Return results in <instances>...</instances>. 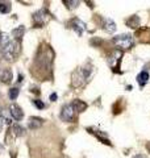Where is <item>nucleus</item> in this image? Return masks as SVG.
<instances>
[{
    "instance_id": "obj_1",
    "label": "nucleus",
    "mask_w": 150,
    "mask_h": 158,
    "mask_svg": "<svg viewBox=\"0 0 150 158\" xmlns=\"http://www.w3.org/2000/svg\"><path fill=\"white\" fill-rule=\"evenodd\" d=\"M91 73H92V67L87 65L86 67H81V69H77L74 73H73V86L74 87H81L86 83L90 77H91Z\"/></svg>"
},
{
    "instance_id": "obj_11",
    "label": "nucleus",
    "mask_w": 150,
    "mask_h": 158,
    "mask_svg": "<svg viewBox=\"0 0 150 158\" xmlns=\"http://www.w3.org/2000/svg\"><path fill=\"white\" fill-rule=\"evenodd\" d=\"M148 81H149V73L148 71H141L137 75V82H138L140 87H144L148 83Z\"/></svg>"
},
{
    "instance_id": "obj_9",
    "label": "nucleus",
    "mask_w": 150,
    "mask_h": 158,
    "mask_svg": "<svg viewBox=\"0 0 150 158\" xmlns=\"http://www.w3.org/2000/svg\"><path fill=\"white\" fill-rule=\"evenodd\" d=\"M44 124V120L41 117H31L28 121V127L31 128V129H37Z\"/></svg>"
},
{
    "instance_id": "obj_19",
    "label": "nucleus",
    "mask_w": 150,
    "mask_h": 158,
    "mask_svg": "<svg viewBox=\"0 0 150 158\" xmlns=\"http://www.w3.org/2000/svg\"><path fill=\"white\" fill-rule=\"evenodd\" d=\"M63 3L67 4V8L69 9H74V8H77L79 6V2H67V0H65Z\"/></svg>"
},
{
    "instance_id": "obj_4",
    "label": "nucleus",
    "mask_w": 150,
    "mask_h": 158,
    "mask_svg": "<svg viewBox=\"0 0 150 158\" xmlns=\"http://www.w3.org/2000/svg\"><path fill=\"white\" fill-rule=\"evenodd\" d=\"M121 58H123V52L119 50V49H116V50H113L112 54L109 56L108 65L111 66L115 71H116V69L119 67V63H120V61H121Z\"/></svg>"
},
{
    "instance_id": "obj_13",
    "label": "nucleus",
    "mask_w": 150,
    "mask_h": 158,
    "mask_svg": "<svg viewBox=\"0 0 150 158\" xmlns=\"http://www.w3.org/2000/svg\"><path fill=\"white\" fill-rule=\"evenodd\" d=\"M127 25L129 27V28H133V29H136V28H138L140 27V17L138 16H132V17H129L128 20H127Z\"/></svg>"
},
{
    "instance_id": "obj_3",
    "label": "nucleus",
    "mask_w": 150,
    "mask_h": 158,
    "mask_svg": "<svg viewBox=\"0 0 150 158\" xmlns=\"http://www.w3.org/2000/svg\"><path fill=\"white\" fill-rule=\"evenodd\" d=\"M48 20H49V12H48L46 8H42L41 11H38V12H36V13L33 15L34 25L38 27V28L44 27L45 24L48 23Z\"/></svg>"
},
{
    "instance_id": "obj_18",
    "label": "nucleus",
    "mask_w": 150,
    "mask_h": 158,
    "mask_svg": "<svg viewBox=\"0 0 150 158\" xmlns=\"http://www.w3.org/2000/svg\"><path fill=\"white\" fill-rule=\"evenodd\" d=\"M32 103H33L34 107L38 108V110H44V108H45V104L41 100H38V99H34V100H32Z\"/></svg>"
},
{
    "instance_id": "obj_21",
    "label": "nucleus",
    "mask_w": 150,
    "mask_h": 158,
    "mask_svg": "<svg viewBox=\"0 0 150 158\" xmlns=\"http://www.w3.org/2000/svg\"><path fill=\"white\" fill-rule=\"evenodd\" d=\"M57 99V94H52V95H50V100L52 102H54Z\"/></svg>"
},
{
    "instance_id": "obj_22",
    "label": "nucleus",
    "mask_w": 150,
    "mask_h": 158,
    "mask_svg": "<svg viewBox=\"0 0 150 158\" xmlns=\"http://www.w3.org/2000/svg\"><path fill=\"white\" fill-rule=\"evenodd\" d=\"M133 158H146L145 156H142V154H137V156H134Z\"/></svg>"
},
{
    "instance_id": "obj_8",
    "label": "nucleus",
    "mask_w": 150,
    "mask_h": 158,
    "mask_svg": "<svg viewBox=\"0 0 150 158\" xmlns=\"http://www.w3.org/2000/svg\"><path fill=\"white\" fill-rule=\"evenodd\" d=\"M12 79H13V75L9 69H6V70H3L0 73V81L3 83H6V85H9V83L12 82Z\"/></svg>"
},
{
    "instance_id": "obj_6",
    "label": "nucleus",
    "mask_w": 150,
    "mask_h": 158,
    "mask_svg": "<svg viewBox=\"0 0 150 158\" xmlns=\"http://www.w3.org/2000/svg\"><path fill=\"white\" fill-rule=\"evenodd\" d=\"M70 27H71V29H74L78 36H82L84 29H86V24L79 19H73L71 21H70Z\"/></svg>"
},
{
    "instance_id": "obj_23",
    "label": "nucleus",
    "mask_w": 150,
    "mask_h": 158,
    "mask_svg": "<svg viewBox=\"0 0 150 158\" xmlns=\"http://www.w3.org/2000/svg\"><path fill=\"white\" fill-rule=\"evenodd\" d=\"M17 81L19 82H23V75H21V74H19V79H17Z\"/></svg>"
},
{
    "instance_id": "obj_10",
    "label": "nucleus",
    "mask_w": 150,
    "mask_h": 158,
    "mask_svg": "<svg viewBox=\"0 0 150 158\" xmlns=\"http://www.w3.org/2000/svg\"><path fill=\"white\" fill-rule=\"evenodd\" d=\"M103 28H104V31H106V32L113 33L115 31H116V24H115L113 20L107 19L106 21H104V24H103Z\"/></svg>"
},
{
    "instance_id": "obj_24",
    "label": "nucleus",
    "mask_w": 150,
    "mask_h": 158,
    "mask_svg": "<svg viewBox=\"0 0 150 158\" xmlns=\"http://www.w3.org/2000/svg\"><path fill=\"white\" fill-rule=\"evenodd\" d=\"M146 148H148V150H149V152H150V142H149V144H148V145H146Z\"/></svg>"
},
{
    "instance_id": "obj_15",
    "label": "nucleus",
    "mask_w": 150,
    "mask_h": 158,
    "mask_svg": "<svg viewBox=\"0 0 150 158\" xmlns=\"http://www.w3.org/2000/svg\"><path fill=\"white\" fill-rule=\"evenodd\" d=\"M11 3H4V2H0V13H9L11 12Z\"/></svg>"
},
{
    "instance_id": "obj_2",
    "label": "nucleus",
    "mask_w": 150,
    "mask_h": 158,
    "mask_svg": "<svg viewBox=\"0 0 150 158\" xmlns=\"http://www.w3.org/2000/svg\"><path fill=\"white\" fill-rule=\"evenodd\" d=\"M112 42L119 48V50H128L133 46V37L132 34H120V36L113 37Z\"/></svg>"
},
{
    "instance_id": "obj_12",
    "label": "nucleus",
    "mask_w": 150,
    "mask_h": 158,
    "mask_svg": "<svg viewBox=\"0 0 150 158\" xmlns=\"http://www.w3.org/2000/svg\"><path fill=\"white\" fill-rule=\"evenodd\" d=\"M71 106L74 108V111H77V112H83V111H86V108H87V104L82 100H74Z\"/></svg>"
},
{
    "instance_id": "obj_16",
    "label": "nucleus",
    "mask_w": 150,
    "mask_h": 158,
    "mask_svg": "<svg viewBox=\"0 0 150 158\" xmlns=\"http://www.w3.org/2000/svg\"><path fill=\"white\" fill-rule=\"evenodd\" d=\"M19 94H20V90L17 87H12L11 90H9V99L11 100H16V98L19 96Z\"/></svg>"
},
{
    "instance_id": "obj_14",
    "label": "nucleus",
    "mask_w": 150,
    "mask_h": 158,
    "mask_svg": "<svg viewBox=\"0 0 150 158\" xmlns=\"http://www.w3.org/2000/svg\"><path fill=\"white\" fill-rule=\"evenodd\" d=\"M24 33H25V28L23 25H20V27H17L16 29H13V31H12L13 37L16 38L17 41H21V38L24 37Z\"/></svg>"
},
{
    "instance_id": "obj_5",
    "label": "nucleus",
    "mask_w": 150,
    "mask_h": 158,
    "mask_svg": "<svg viewBox=\"0 0 150 158\" xmlns=\"http://www.w3.org/2000/svg\"><path fill=\"white\" fill-rule=\"evenodd\" d=\"M74 108L71 104H66L62 107V111H61V118L63 121H71L74 118Z\"/></svg>"
},
{
    "instance_id": "obj_20",
    "label": "nucleus",
    "mask_w": 150,
    "mask_h": 158,
    "mask_svg": "<svg viewBox=\"0 0 150 158\" xmlns=\"http://www.w3.org/2000/svg\"><path fill=\"white\" fill-rule=\"evenodd\" d=\"M3 125H4V120H3V117L0 116V132H2V129H3Z\"/></svg>"
},
{
    "instance_id": "obj_17",
    "label": "nucleus",
    "mask_w": 150,
    "mask_h": 158,
    "mask_svg": "<svg viewBox=\"0 0 150 158\" xmlns=\"http://www.w3.org/2000/svg\"><path fill=\"white\" fill-rule=\"evenodd\" d=\"M13 132H15V136H23L24 133H25V129L21 127V125H19V124H16V125H13Z\"/></svg>"
},
{
    "instance_id": "obj_7",
    "label": "nucleus",
    "mask_w": 150,
    "mask_h": 158,
    "mask_svg": "<svg viewBox=\"0 0 150 158\" xmlns=\"http://www.w3.org/2000/svg\"><path fill=\"white\" fill-rule=\"evenodd\" d=\"M11 115L16 121H20V120H23V117H24V112L17 104H12L11 106Z\"/></svg>"
}]
</instances>
